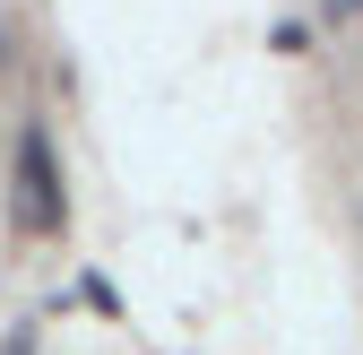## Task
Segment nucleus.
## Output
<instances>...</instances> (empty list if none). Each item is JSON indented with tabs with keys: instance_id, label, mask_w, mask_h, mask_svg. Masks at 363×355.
<instances>
[{
	"instance_id": "2",
	"label": "nucleus",
	"mask_w": 363,
	"mask_h": 355,
	"mask_svg": "<svg viewBox=\"0 0 363 355\" xmlns=\"http://www.w3.org/2000/svg\"><path fill=\"white\" fill-rule=\"evenodd\" d=\"M9 355H26V338H18V346H9Z\"/></svg>"
},
{
	"instance_id": "1",
	"label": "nucleus",
	"mask_w": 363,
	"mask_h": 355,
	"mask_svg": "<svg viewBox=\"0 0 363 355\" xmlns=\"http://www.w3.org/2000/svg\"><path fill=\"white\" fill-rule=\"evenodd\" d=\"M18 182H26L18 226H43V234H52V226H61V191H52V139H43V130L18 139Z\"/></svg>"
}]
</instances>
